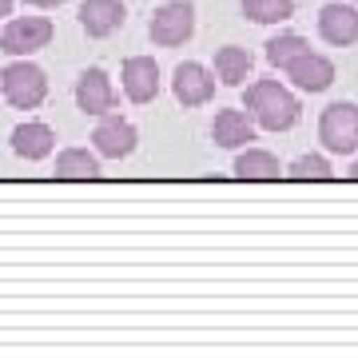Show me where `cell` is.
<instances>
[{
  "instance_id": "cell-16",
  "label": "cell",
  "mask_w": 358,
  "mask_h": 358,
  "mask_svg": "<svg viewBox=\"0 0 358 358\" xmlns=\"http://www.w3.org/2000/svg\"><path fill=\"white\" fill-rule=\"evenodd\" d=\"M100 155L88 148H64L56 155V179H100Z\"/></svg>"
},
{
  "instance_id": "cell-6",
  "label": "cell",
  "mask_w": 358,
  "mask_h": 358,
  "mask_svg": "<svg viewBox=\"0 0 358 358\" xmlns=\"http://www.w3.org/2000/svg\"><path fill=\"white\" fill-rule=\"evenodd\" d=\"M136 143H140V131L131 128L128 120H120L115 112L100 115V124L92 131V148L100 159H128L136 152Z\"/></svg>"
},
{
  "instance_id": "cell-14",
  "label": "cell",
  "mask_w": 358,
  "mask_h": 358,
  "mask_svg": "<svg viewBox=\"0 0 358 358\" xmlns=\"http://www.w3.org/2000/svg\"><path fill=\"white\" fill-rule=\"evenodd\" d=\"M251 68H255V60H251V52L239 48V44H223V48L215 52V80L227 84V88H243L247 80H251Z\"/></svg>"
},
{
  "instance_id": "cell-7",
  "label": "cell",
  "mask_w": 358,
  "mask_h": 358,
  "mask_svg": "<svg viewBox=\"0 0 358 358\" xmlns=\"http://www.w3.org/2000/svg\"><path fill=\"white\" fill-rule=\"evenodd\" d=\"M171 88H176V100L183 108H203L211 96H215V72L195 60H183L171 76Z\"/></svg>"
},
{
  "instance_id": "cell-13",
  "label": "cell",
  "mask_w": 358,
  "mask_h": 358,
  "mask_svg": "<svg viewBox=\"0 0 358 358\" xmlns=\"http://www.w3.org/2000/svg\"><path fill=\"white\" fill-rule=\"evenodd\" d=\"M211 140L219 148H227V152H239L247 143H255V120L247 112H239V108H223L211 120Z\"/></svg>"
},
{
  "instance_id": "cell-20",
  "label": "cell",
  "mask_w": 358,
  "mask_h": 358,
  "mask_svg": "<svg viewBox=\"0 0 358 358\" xmlns=\"http://www.w3.org/2000/svg\"><path fill=\"white\" fill-rule=\"evenodd\" d=\"M287 179H334V167L327 155L310 152V155H299L291 167H287Z\"/></svg>"
},
{
  "instance_id": "cell-11",
  "label": "cell",
  "mask_w": 358,
  "mask_h": 358,
  "mask_svg": "<svg viewBox=\"0 0 358 358\" xmlns=\"http://www.w3.org/2000/svg\"><path fill=\"white\" fill-rule=\"evenodd\" d=\"M319 36L334 48H350L358 40V13L346 0H331L319 8Z\"/></svg>"
},
{
  "instance_id": "cell-4",
  "label": "cell",
  "mask_w": 358,
  "mask_h": 358,
  "mask_svg": "<svg viewBox=\"0 0 358 358\" xmlns=\"http://www.w3.org/2000/svg\"><path fill=\"white\" fill-rule=\"evenodd\" d=\"M148 36L159 48L187 44L195 36V4L192 0H167V4H159L152 16V24H148Z\"/></svg>"
},
{
  "instance_id": "cell-23",
  "label": "cell",
  "mask_w": 358,
  "mask_h": 358,
  "mask_svg": "<svg viewBox=\"0 0 358 358\" xmlns=\"http://www.w3.org/2000/svg\"><path fill=\"white\" fill-rule=\"evenodd\" d=\"M346 179H358V152H355V164H350V171H346Z\"/></svg>"
},
{
  "instance_id": "cell-1",
  "label": "cell",
  "mask_w": 358,
  "mask_h": 358,
  "mask_svg": "<svg viewBox=\"0 0 358 358\" xmlns=\"http://www.w3.org/2000/svg\"><path fill=\"white\" fill-rule=\"evenodd\" d=\"M299 96L282 88L279 80H255L247 84V115L263 131H291L299 124Z\"/></svg>"
},
{
  "instance_id": "cell-2",
  "label": "cell",
  "mask_w": 358,
  "mask_h": 358,
  "mask_svg": "<svg viewBox=\"0 0 358 358\" xmlns=\"http://www.w3.org/2000/svg\"><path fill=\"white\" fill-rule=\"evenodd\" d=\"M0 92H4V100L20 108V112H32L44 103L48 96V76H44V68L32 64L28 56H13V64L0 72Z\"/></svg>"
},
{
  "instance_id": "cell-8",
  "label": "cell",
  "mask_w": 358,
  "mask_h": 358,
  "mask_svg": "<svg viewBox=\"0 0 358 358\" xmlns=\"http://www.w3.org/2000/svg\"><path fill=\"white\" fill-rule=\"evenodd\" d=\"M287 72V80H291L299 92H310V96H319V92H327L334 84V64L322 56V52H303V56H294L291 64L282 68Z\"/></svg>"
},
{
  "instance_id": "cell-24",
  "label": "cell",
  "mask_w": 358,
  "mask_h": 358,
  "mask_svg": "<svg viewBox=\"0 0 358 358\" xmlns=\"http://www.w3.org/2000/svg\"><path fill=\"white\" fill-rule=\"evenodd\" d=\"M346 4H355V0H346Z\"/></svg>"
},
{
  "instance_id": "cell-21",
  "label": "cell",
  "mask_w": 358,
  "mask_h": 358,
  "mask_svg": "<svg viewBox=\"0 0 358 358\" xmlns=\"http://www.w3.org/2000/svg\"><path fill=\"white\" fill-rule=\"evenodd\" d=\"M24 4H32V8H56V4H64V0H24Z\"/></svg>"
},
{
  "instance_id": "cell-18",
  "label": "cell",
  "mask_w": 358,
  "mask_h": 358,
  "mask_svg": "<svg viewBox=\"0 0 358 358\" xmlns=\"http://www.w3.org/2000/svg\"><path fill=\"white\" fill-rule=\"evenodd\" d=\"M310 44H307V36H299V32H279V36H271L267 40V64L271 68H287L294 60V56H303Z\"/></svg>"
},
{
  "instance_id": "cell-15",
  "label": "cell",
  "mask_w": 358,
  "mask_h": 358,
  "mask_svg": "<svg viewBox=\"0 0 358 358\" xmlns=\"http://www.w3.org/2000/svg\"><path fill=\"white\" fill-rule=\"evenodd\" d=\"M52 148H56V131L40 120H28L13 131V152L20 159H44V155H52Z\"/></svg>"
},
{
  "instance_id": "cell-10",
  "label": "cell",
  "mask_w": 358,
  "mask_h": 358,
  "mask_svg": "<svg viewBox=\"0 0 358 358\" xmlns=\"http://www.w3.org/2000/svg\"><path fill=\"white\" fill-rule=\"evenodd\" d=\"M76 108L84 115H108L115 108V88L112 80H108V72L103 68H84L76 80Z\"/></svg>"
},
{
  "instance_id": "cell-5",
  "label": "cell",
  "mask_w": 358,
  "mask_h": 358,
  "mask_svg": "<svg viewBox=\"0 0 358 358\" xmlns=\"http://www.w3.org/2000/svg\"><path fill=\"white\" fill-rule=\"evenodd\" d=\"M52 20L48 16H16L0 32V52L4 56H32V52L52 44Z\"/></svg>"
},
{
  "instance_id": "cell-3",
  "label": "cell",
  "mask_w": 358,
  "mask_h": 358,
  "mask_svg": "<svg viewBox=\"0 0 358 358\" xmlns=\"http://www.w3.org/2000/svg\"><path fill=\"white\" fill-rule=\"evenodd\" d=\"M319 143L331 155H355L358 152V103L338 100L319 115Z\"/></svg>"
},
{
  "instance_id": "cell-19",
  "label": "cell",
  "mask_w": 358,
  "mask_h": 358,
  "mask_svg": "<svg viewBox=\"0 0 358 358\" xmlns=\"http://www.w3.org/2000/svg\"><path fill=\"white\" fill-rule=\"evenodd\" d=\"M243 16L255 24H282L294 16V0H243Z\"/></svg>"
},
{
  "instance_id": "cell-12",
  "label": "cell",
  "mask_w": 358,
  "mask_h": 358,
  "mask_svg": "<svg viewBox=\"0 0 358 358\" xmlns=\"http://www.w3.org/2000/svg\"><path fill=\"white\" fill-rule=\"evenodd\" d=\"M124 20H128V8L120 0H84L80 4V28L92 40H103V36H112V32H120Z\"/></svg>"
},
{
  "instance_id": "cell-17",
  "label": "cell",
  "mask_w": 358,
  "mask_h": 358,
  "mask_svg": "<svg viewBox=\"0 0 358 358\" xmlns=\"http://www.w3.org/2000/svg\"><path fill=\"white\" fill-rule=\"evenodd\" d=\"M235 176L239 179H279V159L267 148H251L247 143L243 152L235 155Z\"/></svg>"
},
{
  "instance_id": "cell-9",
  "label": "cell",
  "mask_w": 358,
  "mask_h": 358,
  "mask_svg": "<svg viewBox=\"0 0 358 358\" xmlns=\"http://www.w3.org/2000/svg\"><path fill=\"white\" fill-rule=\"evenodd\" d=\"M120 84L131 103H152L159 96V64L152 56H128L120 68Z\"/></svg>"
},
{
  "instance_id": "cell-22",
  "label": "cell",
  "mask_w": 358,
  "mask_h": 358,
  "mask_svg": "<svg viewBox=\"0 0 358 358\" xmlns=\"http://www.w3.org/2000/svg\"><path fill=\"white\" fill-rule=\"evenodd\" d=\"M4 16H13V0H0V20Z\"/></svg>"
}]
</instances>
